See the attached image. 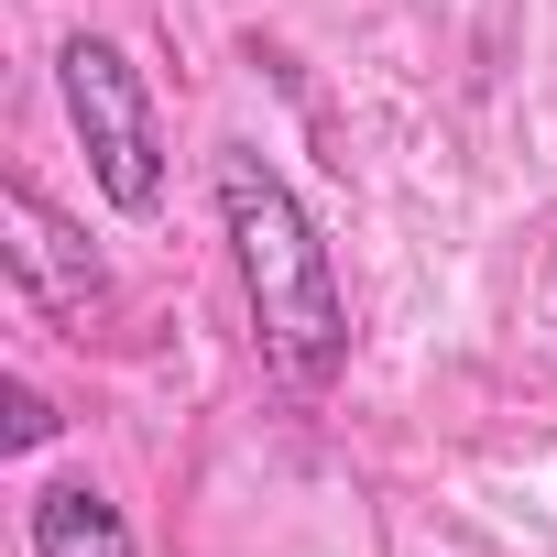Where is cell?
<instances>
[{
  "label": "cell",
  "instance_id": "6da1fadb",
  "mask_svg": "<svg viewBox=\"0 0 557 557\" xmlns=\"http://www.w3.org/2000/svg\"><path fill=\"white\" fill-rule=\"evenodd\" d=\"M219 230H230V262H240L262 361L285 372L296 394H329L350 372V296H339V262H329L307 197L273 175L251 143H219Z\"/></svg>",
  "mask_w": 557,
  "mask_h": 557
},
{
  "label": "cell",
  "instance_id": "7a4b0ae2",
  "mask_svg": "<svg viewBox=\"0 0 557 557\" xmlns=\"http://www.w3.org/2000/svg\"><path fill=\"white\" fill-rule=\"evenodd\" d=\"M55 88H66V121L88 143V175L121 219H143L164 197V132H153V99H143V66L110 45V34H66L55 55Z\"/></svg>",
  "mask_w": 557,
  "mask_h": 557
},
{
  "label": "cell",
  "instance_id": "3957f363",
  "mask_svg": "<svg viewBox=\"0 0 557 557\" xmlns=\"http://www.w3.org/2000/svg\"><path fill=\"white\" fill-rule=\"evenodd\" d=\"M0 251H12V285H23L45 318H88V307L110 296L99 251L77 240V219H66L34 175H0Z\"/></svg>",
  "mask_w": 557,
  "mask_h": 557
},
{
  "label": "cell",
  "instance_id": "277c9868",
  "mask_svg": "<svg viewBox=\"0 0 557 557\" xmlns=\"http://www.w3.org/2000/svg\"><path fill=\"white\" fill-rule=\"evenodd\" d=\"M34 557H143V546L99 481H55V492H34Z\"/></svg>",
  "mask_w": 557,
  "mask_h": 557
},
{
  "label": "cell",
  "instance_id": "5b68a950",
  "mask_svg": "<svg viewBox=\"0 0 557 557\" xmlns=\"http://www.w3.org/2000/svg\"><path fill=\"white\" fill-rule=\"evenodd\" d=\"M45 437H55V405H45V394L12 372V383H0V448L23 459V448H45Z\"/></svg>",
  "mask_w": 557,
  "mask_h": 557
}]
</instances>
